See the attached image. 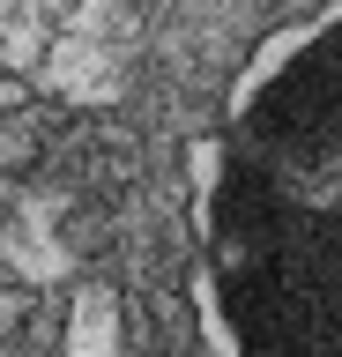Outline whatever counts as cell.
<instances>
[{
    "mask_svg": "<svg viewBox=\"0 0 342 357\" xmlns=\"http://www.w3.org/2000/svg\"><path fill=\"white\" fill-rule=\"evenodd\" d=\"M208 245L238 357H342V0L231 89Z\"/></svg>",
    "mask_w": 342,
    "mask_h": 357,
    "instance_id": "1",
    "label": "cell"
},
{
    "mask_svg": "<svg viewBox=\"0 0 342 357\" xmlns=\"http://www.w3.org/2000/svg\"><path fill=\"white\" fill-rule=\"evenodd\" d=\"M45 164V134L30 127V112H0V178H30Z\"/></svg>",
    "mask_w": 342,
    "mask_h": 357,
    "instance_id": "2",
    "label": "cell"
},
{
    "mask_svg": "<svg viewBox=\"0 0 342 357\" xmlns=\"http://www.w3.org/2000/svg\"><path fill=\"white\" fill-rule=\"evenodd\" d=\"M0 112H30V82L15 67H0Z\"/></svg>",
    "mask_w": 342,
    "mask_h": 357,
    "instance_id": "3",
    "label": "cell"
},
{
    "mask_svg": "<svg viewBox=\"0 0 342 357\" xmlns=\"http://www.w3.org/2000/svg\"><path fill=\"white\" fill-rule=\"evenodd\" d=\"M15 312H23V305H15V290L0 283V342H8V328H15Z\"/></svg>",
    "mask_w": 342,
    "mask_h": 357,
    "instance_id": "4",
    "label": "cell"
}]
</instances>
